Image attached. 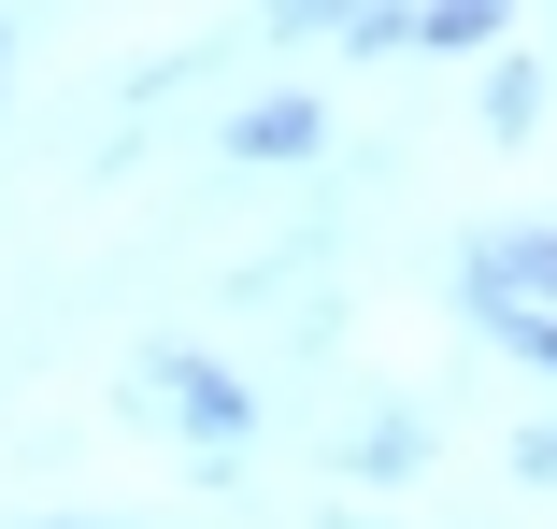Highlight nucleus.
I'll return each instance as SVG.
<instances>
[{"mask_svg":"<svg viewBox=\"0 0 557 529\" xmlns=\"http://www.w3.org/2000/svg\"><path fill=\"white\" fill-rule=\"evenodd\" d=\"M458 300H557V216H515L458 258Z\"/></svg>","mask_w":557,"mask_h":529,"instance_id":"20e7f679","label":"nucleus"},{"mask_svg":"<svg viewBox=\"0 0 557 529\" xmlns=\"http://www.w3.org/2000/svg\"><path fill=\"white\" fill-rule=\"evenodd\" d=\"M429 458H443V415H429V401H372L358 430H344V472H358L372 501H400Z\"/></svg>","mask_w":557,"mask_h":529,"instance_id":"7ed1b4c3","label":"nucleus"},{"mask_svg":"<svg viewBox=\"0 0 557 529\" xmlns=\"http://www.w3.org/2000/svg\"><path fill=\"white\" fill-rule=\"evenodd\" d=\"M29 529H129V515H29Z\"/></svg>","mask_w":557,"mask_h":529,"instance_id":"9b49d317","label":"nucleus"},{"mask_svg":"<svg viewBox=\"0 0 557 529\" xmlns=\"http://www.w3.org/2000/svg\"><path fill=\"white\" fill-rule=\"evenodd\" d=\"M486 144H543V58L515 29L486 44Z\"/></svg>","mask_w":557,"mask_h":529,"instance_id":"39448f33","label":"nucleus"},{"mask_svg":"<svg viewBox=\"0 0 557 529\" xmlns=\"http://www.w3.org/2000/svg\"><path fill=\"white\" fill-rule=\"evenodd\" d=\"M372 58H414V0H358L329 29V72H372Z\"/></svg>","mask_w":557,"mask_h":529,"instance_id":"6e6552de","label":"nucleus"},{"mask_svg":"<svg viewBox=\"0 0 557 529\" xmlns=\"http://www.w3.org/2000/svg\"><path fill=\"white\" fill-rule=\"evenodd\" d=\"M515 29V0H414V58H486Z\"/></svg>","mask_w":557,"mask_h":529,"instance_id":"0eeeda50","label":"nucleus"},{"mask_svg":"<svg viewBox=\"0 0 557 529\" xmlns=\"http://www.w3.org/2000/svg\"><path fill=\"white\" fill-rule=\"evenodd\" d=\"M458 315H472V330H486L529 386H557V300H458Z\"/></svg>","mask_w":557,"mask_h":529,"instance_id":"423d86ee","label":"nucleus"},{"mask_svg":"<svg viewBox=\"0 0 557 529\" xmlns=\"http://www.w3.org/2000/svg\"><path fill=\"white\" fill-rule=\"evenodd\" d=\"M515 487H557V415H515V444H500Z\"/></svg>","mask_w":557,"mask_h":529,"instance_id":"9d476101","label":"nucleus"},{"mask_svg":"<svg viewBox=\"0 0 557 529\" xmlns=\"http://www.w3.org/2000/svg\"><path fill=\"white\" fill-rule=\"evenodd\" d=\"M0 100H15V15H0Z\"/></svg>","mask_w":557,"mask_h":529,"instance_id":"f8f14e48","label":"nucleus"},{"mask_svg":"<svg viewBox=\"0 0 557 529\" xmlns=\"http://www.w3.org/2000/svg\"><path fill=\"white\" fill-rule=\"evenodd\" d=\"M358 0H258V44H329Z\"/></svg>","mask_w":557,"mask_h":529,"instance_id":"1a4fd4ad","label":"nucleus"},{"mask_svg":"<svg viewBox=\"0 0 557 529\" xmlns=\"http://www.w3.org/2000/svg\"><path fill=\"white\" fill-rule=\"evenodd\" d=\"M329 86H258L244 115H214V158L230 172H329Z\"/></svg>","mask_w":557,"mask_h":529,"instance_id":"f03ea898","label":"nucleus"},{"mask_svg":"<svg viewBox=\"0 0 557 529\" xmlns=\"http://www.w3.org/2000/svg\"><path fill=\"white\" fill-rule=\"evenodd\" d=\"M129 401H144L158 430L186 444V472H200L214 501L244 487V458H258V386L214 358L200 330H144V344H129Z\"/></svg>","mask_w":557,"mask_h":529,"instance_id":"f257e3e1","label":"nucleus"}]
</instances>
